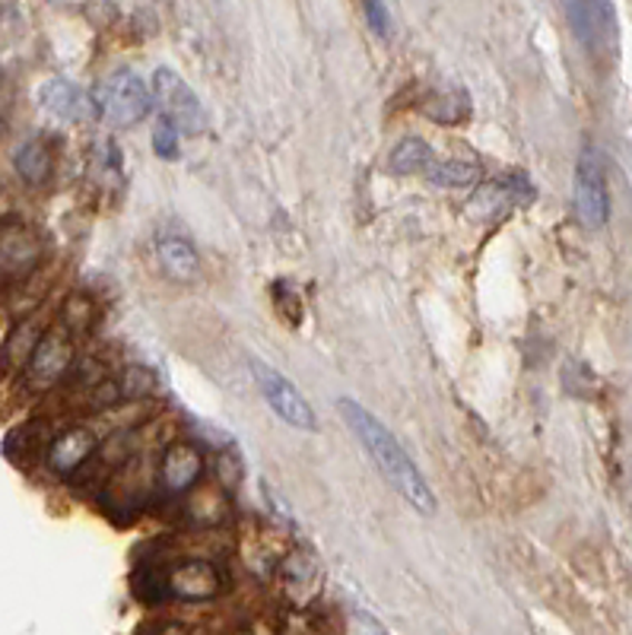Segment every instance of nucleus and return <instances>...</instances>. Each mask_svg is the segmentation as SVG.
<instances>
[{
  "mask_svg": "<svg viewBox=\"0 0 632 635\" xmlns=\"http://www.w3.org/2000/svg\"><path fill=\"white\" fill-rule=\"evenodd\" d=\"M340 417L349 426V433L359 438V445L366 448V455L378 467V474L392 483L394 493L404 503L414 505L419 515H433L436 512V496H433L429 483L423 480L419 467L404 452V445L397 441L392 429L378 417H372L359 400H349V397L340 400Z\"/></svg>",
  "mask_w": 632,
  "mask_h": 635,
  "instance_id": "nucleus-1",
  "label": "nucleus"
},
{
  "mask_svg": "<svg viewBox=\"0 0 632 635\" xmlns=\"http://www.w3.org/2000/svg\"><path fill=\"white\" fill-rule=\"evenodd\" d=\"M36 340H39V334L29 328H20L13 330V337L7 340V347H3V356L13 363V366H26V359H29V353L36 347Z\"/></svg>",
  "mask_w": 632,
  "mask_h": 635,
  "instance_id": "nucleus-18",
  "label": "nucleus"
},
{
  "mask_svg": "<svg viewBox=\"0 0 632 635\" xmlns=\"http://www.w3.org/2000/svg\"><path fill=\"white\" fill-rule=\"evenodd\" d=\"M45 452H48L51 470L61 474V477H70V474H77L96 455V436L89 429H83V426H73V429H67V433L55 438Z\"/></svg>",
  "mask_w": 632,
  "mask_h": 635,
  "instance_id": "nucleus-9",
  "label": "nucleus"
},
{
  "mask_svg": "<svg viewBox=\"0 0 632 635\" xmlns=\"http://www.w3.org/2000/svg\"><path fill=\"white\" fill-rule=\"evenodd\" d=\"M366 20H369V29L378 36V39H392V13L385 7V0H359Z\"/></svg>",
  "mask_w": 632,
  "mask_h": 635,
  "instance_id": "nucleus-19",
  "label": "nucleus"
},
{
  "mask_svg": "<svg viewBox=\"0 0 632 635\" xmlns=\"http://www.w3.org/2000/svg\"><path fill=\"white\" fill-rule=\"evenodd\" d=\"M569 29L591 54H611L616 48V7L613 0H560Z\"/></svg>",
  "mask_w": 632,
  "mask_h": 635,
  "instance_id": "nucleus-6",
  "label": "nucleus"
},
{
  "mask_svg": "<svg viewBox=\"0 0 632 635\" xmlns=\"http://www.w3.org/2000/svg\"><path fill=\"white\" fill-rule=\"evenodd\" d=\"M464 96V92H461ZM458 92L455 96H436V102L426 109V115L429 118H436L438 125H458L461 118L467 115V109H464V99H461Z\"/></svg>",
  "mask_w": 632,
  "mask_h": 635,
  "instance_id": "nucleus-17",
  "label": "nucleus"
},
{
  "mask_svg": "<svg viewBox=\"0 0 632 635\" xmlns=\"http://www.w3.org/2000/svg\"><path fill=\"white\" fill-rule=\"evenodd\" d=\"M156 255H159L162 270L172 280H178V284H191L197 274H200V258H197L195 245L188 239H181V236H159Z\"/></svg>",
  "mask_w": 632,
  "mask_h": 635,
  "instance_id": "nucleus-13",
  "label": "nucleus"
},
{
  "mask_svg": "<svg viewBox=\"0 0 632 635\" xmlns=\"http://www.w3.org/2000/svg\"><path fill=\"white\" fill-rule=\"evenodd\" d=\"M150 92H154V102L162 111V118L172 125L175 131L191 133V137L207 131V111L195 96V89L188 87L175 70H169V67L156 70Z\"/></svg>",
  "mask_w": 632,
  "mask_h": 635,
  "instance_id": "nucleus-5",
  "label": "nucleus"
},
{
  "mask_svg": "<svg viewBox=\"0 0 632 635\" xmlns=\"http://www.w3.org/2000/svg\"><path fill=\"white\" fill-rule=\"evenodd\" d=\"M42 109L55 118H65V121H83L92 115V99H87L80 89L67 80H48L42 87Z\"/></svg>",
  "mask_w": 632,
  "mask_h": 635,
  "instance_id": "nucleus-12",
  "label": "nucleus"
},
{
  "mask_svg": "<svg viewBox=\"0 0 632 635\" xmlns=\"http://www.w3.org/2000/svg\"><path fill=\"white\" fill-rule=\"evenodd\" d=\"M477 166L474 162H461V159H433L426 166L423 176L429 178L438 188H467L477 178Z\"/></svg>",
  "mask_w": 632,
  "mask_h": 635,
  "instance_id": "nucleus-16",
  "label": "nucleus"
},
{
  "mask_svg": "<svg viewBox=\"0 0 632 635\" xmlns=\"http://www.w3.org/2000/svg\"><path fill=\"white\" fill-rule=\"evenodd\" d=\"M166 588L172 597L204 601V597H214L219 592V572L204 559H188V563H181L169 572Z\"/></svg>",
  "mask_w": 632,
  "mask_h": 635,
  "instance_id": "nucleus-10",
  "label": "nucleus"
},
{
  "mask_svg": "<svg viewBox=\"0 0 632 635\" xmlns=\"http://www.w3.org/2000/svg\"><path fill=\"white\" fill-rule=\"evenodd\" d=\"M154 150H156V156H162V159H175V156H178V131H175L166 118L156 125Z\"/></svg>",
  "mask_w": 632,
  "mask_h": 635,
  "instance_id": "nucleus-20",
  "label": "nucleus"
},
{
  "mask_svg": "<svg viewBox=\"0 0 632 635\" xmlns=\"http://www.w3.org/2000/svg\"><path fill=\"white\" fill-rule=\"evenodd\" d=\"M92 109L115 128H134L154 109V92L134 70H115L89 96Z\"/></svg>",
  "mask_w": 632,
  "mask_h": 635,
  "instance_id": "nucleus-2",
  "label": "nucleus"
},
{
  "mask_svg": "<svg viewBox=\"0 0 632 635\" xmlns=\"http://www.w3.org/2000/svg\"><path fill=\"white\" fill-rule=\"evenodd\" d=\"M13 169H17V176L29 188H42V185H48L51 172H55L51 147L45 140H26L20 150H17V156H13Z\"/></svg>",
  "mask_w": 632,
  "mask_h": 635,
  "instance_id": "nucleus-14",
  "label": "nucleus"
},
{
  "mask_svg": "<svg viewBox=\"0 0 632 635\" xmlns=\"http://www.w3.org/2000/svg\"><path fill=\"white\" fill-rule=\"evenodd\" d=\"M42 258V245L36 232L22 222H3L0 226V274L3 277H22Z\"/></svg>",
  "mask_w": 632,
  "mask_h": 635,
  "instance_id": "nucleus-8",
  "label": "nucleus"
},
{
  "mask_svg": "<svg viewBox=\"0 0 632 635\" xmlns=\"http://www.w3.org/2000/svg\"><path fill=\"white\" fill-rule=\"evenodd\" d=\"M433 159H436V153L423 137H404L394 147L392 172H397V176H423Z\"/></svg>",
  "mask_w": 632,
  "mask_h": 635,
  "instance_id": "nucleus-15",
  "label": "nucleus"
},
{
  "mask_svg": "<svg viewBox=\"0 0 632 635\" xmlns=\"http://www.w3.org/2000/svg\"><path fill=\"white\" fill-rule=\"evenodd\" d=\"M200 470H204V458H200V452H197L195 445H188V441L169 445L166 455H162V467H159L162 483H166L172 493L191 489V486L200 480Z\"/></svg>",
  "mask_w": 632,
  "mask_h": 635,
  "instance_id": "nucleus-11",
  "label": "nucleus"
},
{
  "mask_svg": "<svg viewBox=\"0 0 632 635\" xmlns=\"http://www.w3.org/2000/svg\"><path fill=\"white\" fill-rule=\"evenodd\" d=\"M251 375H255V385H258V391L267 400V407L284 419L286 426L303 429V433H315L318 429V417H315L312 404H308L303 391L286 375H280L274 366H267L261 359H251Z\"/></svg>",
  "mask_w": 632,
  "mask_h": 635,
  "instance_id": "nucleus-4",
  "label": "nucleus"
},
{
  "mask_svg": "<svg viewBox=\"0 0 632 635\" xmlns=\"http://www.w3.org/2000/svg\"><path fill=\"white\" fill-rule=\"evenodd\" d=\"M73 363V344L65 330H45L26 359V375L36 388H51Z\"/></svg>",
  "mask_w": 632,
  "mask_h": 635,
  "instance_id": "nucleus-7",
  "label": "nucleus"
},
{
  "mask_svg": "<svg viewBox=\"0 0 632 635\" xmlns=\"http://www.w3.org/2000/svg\"><path fill=\"white\" fill-rule=\"evenodd\" d=\"M572 195H575V214L582 219V226L585 229H604V222L611 219V188H608L604 159L594 147H585L579 156Z\"/></svg>",
  "mask_w": 632,
  "mask_h": 635,
  "instance_id": "nucleus-3",
  "label": "nucleus"
},
{
  "mask_svg": "<svg viewBox=\"0 0 632 635\" xmlns=\"http://www.w3.org/2000/svg\"><path fill=\"white\" fill-rule=\"evenodd\" d=\"M154 388H156V381H154V375L147 373V369H128L125 373V395H131V397H147V395H154Z\"/></svg>",
  "mask_w": 632,
  "mask_h": 635,
  "instance_id": "nucleus-21",
  "label": "nucleus"
}]
</instances>
